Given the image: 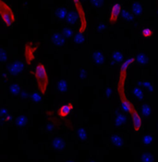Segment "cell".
Segmentation results:
<instances>
[{"label":"cell","instance_id":"25","mask_svg":"<svg viewBox=\"0 0 158 162\" xmlns=\"http://www.w3.org/2000/svg\"><path fill=\"white\" fill-rule=\"evenodd\" d=\"M133 94H134V96L139 100H142L143 99V91L142 90V89L140 87H135L134 88Z\"/></svg>","mask_w":158,"mask_h":162},{"label":"cell","instance_id":"1","mask_svg":"<svg viewBox=\"0 0 158 162\" xmlns=\"http://www.w3.org/2000/svg\"><path fill=\"white\" fill-rule=\"evenodd\" d=\"M34 77L37 81V86H38L39 92L42 95H44L47 90L49 78H48V74L46 71L45 66L39 63L35 66V71H34Z\"/></svg>","mask_w":158,"mask_h":162},{"label":"cell","instance_id":"24","mask_svg":"<svg viewBox=\"0 0 158 162\" xmlns=\"http://www.w3.org/2000/svg\"><path fill=\"white\" fill-rule=\"evenodd\" d=\"M9 91H10V93L12 95L16 96V95H18L21 92V88L18 84H12L10 87H9Z\"/></svg>","mask_w":158,"mask_h":162},{"label":"cell","instance_id":"28","mask_svg":"<svg viewBox=\"0 0 158 162\" xmlns=\"http://www.w3.org/2000/svg\"><path fill=\"white\" fill-rule=\"evenodd\" d=\"M84 36H83L82 33H80L78 32L77 34H75V36H74V42H75L77 44H81L83 43V42H84Z\"/></svg>","mask_w":158,"mask_h":162},{"label":"cell","instance_id":"26","mask_svg":"<svg viewBox=\"0 0 158 162\" xmlns=\"http://www.w3.org/2000/svg\"><path fill=\"white\" fill-rule=\"evenodd\" d=\"M154 142V137L153 136L150 135H146L144 136V137L142 138V145L144 146H151Z\"/></svg>","mask_w":158,"mask_h":162},{"label":"cell","instance_id":"7","mask_svg":"<svg viewBox=\"0 0 158 162\" xmlns=\"http://www.w3.org/2000/svg\"><path fill=\"white\" fill-rule=\"evenodd\" d=\"M23 69H24V64L21 61H16L9 65L8 72L12 76H18L21 73H22Z\"/></svg>","mask_w":158,"mask_h":162},{"label":"cell","instance_id":"36","mask_svg":"<svg viewBox=\"0 0 158 162\" xmlns=\"http://www.w3.org/2000/svg\"><path fill=\"white\" fill-rule=\"evenodd\" d=\"M7 53L3 50V49H0V63H5L7 61Z\"/></svg>","mask_w":158,"mask_h":162},{"label":"cell","instance_id":"5","mask_svg":"<svg viewBox=\"0 0 158 162\" xmlns=\"http://www.w3.org/2000/svg\"><path fill=\"white\" fill-rule=\"evenodd\" d=\"M131 115V119H132V122H133V127H134V131L136 133H139L142 129V117L140 116V114L137 111V110L135 108H133L131 110V111L129 112Z\"/></svg>","mask_w":158,"mask_h":162},{"label":"cell","instance_id":"6","mask_svg":"<svg viewBox=\"0 0 158 162\" xmlns=\"http://www.w3.org/2000/svg\"><path fill=\"white\" fill-rule=\"evenodd\" d=\"M122 10V6L119 3H116L112 6V8H111V12H110V16H109V21L110 23H116L120 16V13H121Z\"/></svg>","mask_w":158,"mask_h":162},{"label":"cell","instance_id":"17","mask_svg":"<svg viewBox=\"0 0 158 162\" xmlns=\"http://www.w3.org/2000/svg\"><path fill=\"white\" fill-rule=\"evenodd\" d=\"M123 54L121 51H114L112 53V61L115 64H119L123 62Z\"/></svg>","mask_w":158,"mask_h":162},{"label":"cell","instance_id":"3","mask_svg":"<svg viewBox=\"0 0 158 162\" xmlns=\"http://www.w3.org/2000/svg\"><path fill=\"white\" fill-rule=\"evenodd\" d=\"M74 5H75L76 10L79 16V20H80V29H79V32L80 33H84V32L87 29V18H86V14L84 9L82 7V5L80 3V0H73Z\"/></svg>","mask_w":158,"mask_h":162},{"label":"cell","instance_id":"29","mask_svg":"<svg viewBox=\"0 0 158 162\" xmlns=\"http://www.w3.org/2000/svg\"><path fill=\"white\" fill-rule=\"evenodd\" d=\"M154 34V32L152 29H149V28H145L142 31V35L144 37V38H151Z\"/></svg>","mask_w":158,"mask_h":162},{"label":"cell","instance_id":"41","mask_svg":"<svg viewBox=\"0 0 158 162\" xmlns=\"http://www.w3.org/2000/svg\"><path fill=\"white\" fill-rule=\"evenodd\" d=\"M21 97L23 100H26V99L28 98V94H27L26 92H21Z\"/></svg>","mask_w":158,"mask_h":162},{"label":"cell","instance_id":"33","mask_svg":"<svg viewBox=\"0 0 158 162\" xmlns=\"http://www.w3.org/2000/svg\"><path fill=\"white\" fill-rule=\"evenodd\" d=\"M61 33L63 34V36L65 38H70L73 35V32H72L71 29H69V28H64L63 30H62Z\"/></svg>","mask_w":158,"mask_h":162},{"label":"cell","instance_id":"15","mask_svg":"<svg viewBox=\"0 0 158 162\" xmlns=\"http://www.w3.org/2000/svg\"><path fill=\"white\" fill-rule=\"evenodd\" d=\"M142 6L141 3H139V2H133L131 4V11L134 15L136 16H140L142 15Z\"/></svg>","mask_w":158,"mask_h":162},{"label":"cell","instance_id":"34","mask_svg":"<svg viewBox=\"0 0 158 162\" xmlns=\"http://www.w3.org/2000/svg\"><path fill=\"white\" fill-rule=\"evenodd\" d=\"M142 87L145 89H148L149 91H151V92H154V86H153V84H152V82H150V81H147V80H145V81H143L142 82Z\"/></svg>","mask_w":158,"mask_h":162},{"label":"cell","instance_id":"23","mask_svg":"<svg viewBox=\"0 0 158 162\" xmlns=\"http://www.w3.org/2000/svg\"><path fill=\"white\" fill-rule=\"evenodd\" d=\"M78 137L81 141H86L87 138H88L87 131L84 128H79V130H78Z\"/></svg>","mask_w":158,"mask_h":162},{"label":"cell","instance_id":"18","mask_svg":"<svg viewBox=\"0 0 158 162\" xmlns=\"http://www.w3.org/2000/svg\"><path fill=\"white\" fill-rule=\"evenodd\" d=\"M57 88L59 92H62V93L67 92L69 89V83L66 79H60L58 83Z\"/></svg>","mask_w":158,"mask_h":162},{"label":"cell","instance_id":"39","mask_svg":"<svg viewBox=\"0 0 158 162\" xmlns=\"http://www.w3.org/2000/svg\"><path fill=\"white\" fill-rule=\"evenodd\" d=\"M111 92H112L111 89H110V88H106V97H109L110 95H111Z\"/></svg>","mask_w":158,"mask_h":162},{"label":"cell","instance_id":"22","mask_svg":"<svg viewBox=\"0 0 158 162\" xmlns=\"http://www.w3.org/2000/svg\"><path fill=\"white\" fill-rule=\"evenodd\" d=\"M136 60H137V62L139 64H141V65H146L148 63V56L145 54L141 53V54H139L137 55Z\"/></svg>","mask_w":158,"mask_h":162},{"label":"cell","instance_id":"9","mask_svg":"<svg viewBox=\"0 0 158 162\" xmlns=\"http://www.w3.org/2000/svg\"><path fill=\"white\" fill-rule=\"evenodd\" d=\"M72 110H73V103L72 102L64 104V105H62L58 110V115L61 118H66L69 115V113L71 112Z\"/></svg>","mask_w":158,"mask_h":162},{"label":"cell","instance_id":"10","mask_svg":"<svg viewBox=\"0 0 158 162\" xmlns=\"http://www.w3.org/2000/svg\"><path fill=\"white\" fill-rule=\"evenodd\" d=\"M92 59L95 65H101L105 62V55L101 50H95V51H94V53H92Z\"/></svg>","mask_w":158,"mask_h":162},{"label":"cell","instance_id":"14","mask_svg":"<svg viewBox=\"0 0 158 162\" xmlns=\"http://www.w3.org/2000/svg\"><path fill=\"white\" fill-rule=\"evenodd\" d=\"M142 162H154V155L150 151H145L141 155Z\"/></svg>","mask_w":158,"mask_h":162},{"label":"cell","instance_id":"35","mask_svg":"<svg viewBox=\"0 0 158 162\" xmlns=\"http://www.w3.org/2000/svg\"><path fill=\"white\" fill-rule=\"evenodd\" d=\"M32 100L34 101V102H40L42 100V94L40 92H33L32 94Z\"/></svg>","mask_w":158,"mask_h":162},{"label":"cell","instance_id":"20","mask_svg":"<svg viewBox=\"0 0 158 162\" xmlns=\"http://www.w3.org/2000/svg\"><path fill=\"white\" fill-rule=\"evenodd\" d=\"M120 14H121V18H123L124 21H126L128 22L133 21V15L128 10H127V9H122L121 13H120Z\"/></svg>","mask_w":158,"mask_h":162},{"label":"cell","instance_id":"2","mask_svg":"<svg viewBox=\"0 0 158 162\" xmlns=\"http://www.w3.org/2000/svg\"><path fill=\"white\" fill-rule=\"evenodd\" d=\"M0 15L4 21V23L7 26L10 27L15 22V15L8 5L4 3L0 0Z\"/></svg>","mask_w":158,"mask_h":162},{"label":"cell","instance_id":"44","mask_svg":"<svg viewBox=\"0 0 158 162\" xmlns=\"http://www.w3.org/2000/svg\"><path fill=\"white\" fill-rule=\"evenodd\" d=\"M82 1H86V0H82Z\"/></svg>","mask_w":158,"mask_h":162},{"label":"cell","instance_id":"13","mask_svg":"<svg viewBox=\"0 0 158 162\" xmlns=\"http://www.w3.org/2000/svg\"><path fill=\"white\" fill-rule=\"evenodd\" d=\"M110 142H111V144H112V146L117 147H120L124 145L123 138L118 135H113L110 137Z\"/></svg>","mask_w":158,"mask_h":162},{"label":"cell","instance_id":"21","mask_svg":"<svg viewBox=\"0 0 158 162\" xmlns=\"http://www.w3.org/2000/svg\"><path fill=\"white\" fill-rule=\"evenodd\" d=\"M141 111L144 117H149L152 114V109L150 108V106L148 105V104H144V105H142L141 107Z\"/></svg>","mask_w":158,"mask_h":162},{"label":"cell","instance_id":"42","mask_svg":"<svg viewBox=\"0 0 158 162\" xmlns=\"http://www.w3.org/2000/svg\"><path fill=\"white\" fill-rule=\"evenodd\" d=\"M89 162H97V161H96L95 159H91V160H90Z\"/></svg>","mask_w":158,"mask_h":162},{"label":"cell","instance_id":"31","mask_svg":"<svg viewBox=\"0 0 158 162\" xmlns=\"http://www.w3.org/2000/svg\"><path fill=\"white\" fill-rule=\"evenodd\" d=\"M91 4L96 8H101L105 4V0H91Z\"/></svg>","mask_w":158,"mask_h":162},{"label":"cell","instance_id":"16","mask_svg":"<svg viewBox=\"0 0 158 162\" xmlns=\"http://www.w3.org/2000/svg\"><path fill=\"white\" fill-rule=\"evenodd\" d=\"M78 18H79V16H78V13L76 11L71 10V11H69L68 13V16H67V21H68V23H69L71 25H74L77 22Z\"/></svg>","mask_w":158,"mask_h":162},{"label":"cell","instance_id":"27","mask_svg":"<svg viewBox=\"0 0 158 162\" xmlns=\"http://www.w3.org/2000/svg\"><path fill=\"white\" fill-rule=\"evenodd\" d=\"M134 58H128L127 61H125V62H123L122 63V65H121V68H120V70H124V71H127L128 70V66L131 65L133 62H134Z\"/></svg>","mask_w":158,"mask_h":162},{"label":"cell","instance_id":"38","mask_svg":"<svg viewBox=\"0 0 158 162\" xmlns=\"http://www.w3.org/2000/svg\"><path fill=\"white\" fill-rule=\"evenodd\" d=\"M54 128H55V126H54L53 123H48V125H46V127H45V129L47 132H52L54 130Z\"/></svg>","mask_w":158,"mask_h":162},{"label":"cell","instance_id":"43","mask_svg":"<svg viewBox=\"0 0 158 162\" xmlns=\"http://www.w3.org/2000/svg\"><path fill=\"white\" fill-rule=\"evenodd\" d=\"M67 162H75V161H74V160H68Z\"/></svg>","mask_w":158,"mask_h":162},{"label":"cell","instance_id":"11","mask_svg":"<svg viewBox=\"0 0 158 162\" xmlns=\"http://www.w3.org/2000/svg\"><path fill=\"white\" fill-rule=\"evenodd\" d=\"M52 147L57 150H63L66 148V143L61 137H55L52 141Z\"/></svg>","mask_w":158,"mask_h":162},{"label":"cell","instance_id":"4","mask_svg":"<svg viewBox=\"0 0 158 162\" xmlns=\"http://www.w3.org/2000/svg\"><path fill=\"white\" fill-rule=\"evenodd\" d=\"M37 50V45L33 44L32 43H27L24 47V58L26 61V64L30 65L33 59H34V55L35 52Z\"/></svg>","mask_w":158,"mask_h":162},{"label":"cell","instance_id":"40","mask_svg":"<svg viewBox=\"0 0 158 162\" xmlns=\"http://www.w3.org/2000/svg\"><path fill=\"white\" fill-rule=\"evenodd\" d=\"M7 110H6V109H2L1 111H0V114H1V115H7Z\"/></svg>","mask_w":158,"mask_h":162},{"label":"cell","instance_id":"19","mask_svg":"<svg viewBox=\"0 0 158 162\" xmlns=\"http://www.w3.org/2000/svg\"><path fill=\"white\" fill-rule=\"evenodd\" d=\"M127 121V118L124 114H121V113H118L117 115L116 116L115 118V125H117V126H120V125H123L124 123L126 122Z\"/></svg>","mask_w":158,"mask_h":162},{"label":"cell","instance_id":"32","mask_svg":"<svg viewBox=\"0 0 158 162\" xmlns=\"http://www.w3.org/2000/svg\"><path fill=\"white\" fill-rule=\"evenodd\" d=\"M27 123V118L23 115H21L17 118V125L18 126H24Z\"/></svg>","mask_w":158,"mask_h":162},{"label":"cell","instance_id":"12","mask_svg":"<svg viewBox=\"0 0 158 162\" xmlns=\"http://www.w3.org/2000/svg\"><path fill=\"white\" fill-rule=\"evenodd\" d=\"M68 13L69 12L67 10V8L60 7H58L55 10V17L57 18H58V20H60V21H63V20H65V18H67Z\"/></svg>","mask_w":158,"mask_h":162},{"label":"cell","instance_id":"30","mask_svg":"<svg viewBox=\"0 0 158 162\" xmlns=\"http://www.w3.org/2000/svg\"><path fill=\"white\" fill-rule=\"evenodd\" d=\"M78 76H79V78L80 80H83L84 78H87V76H88V73H87V70L85 68H83V67H80L79 69V72H78Z\"/></svg>","mask_w":158,"mask_h":162},{"label":"cell","instance_id":"8","mask_svg":"<svg viewBox=\"0 0 158 162\" xmlns=\"http://www.w3.org/2000/svg\"><path fill=\"white\" fill-rule=\"evenodd\" d=\"M50 40H51V43H53V45L57 46V47H62V46H64L65 42H66V38L63 36L62 33L55 32L51 35Z\"/></svg>","mask_w":158,"mask_h":162},{"label":"cell","instance_id":"37","mask_svg":"<svg viewBox=\"0 0 158 162\" xmlns=\"http://www.w3.org/2000/svg\"><path fill=\"white\" fill-rule=\"evenodd\" d=\"M105 30H106V25L104 23H100L97 26V31L98 32H104Z\"/></svg>","mask_w":158,"mask_h":162}]
</instances>
